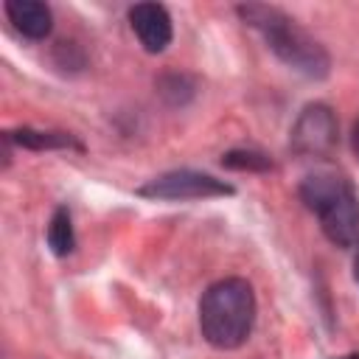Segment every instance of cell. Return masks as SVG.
Wrapping results in <instances>:
<instances>
[{
	"mask_svg": "<svg viewBox=\"0 0 359 359\" xmlns=\"http://www.w3.org/2000/svg\"><path fill=\"white\" fill-rule=\"evenodd\" d=\"M238 17L250 28H255L266 39L269 50L292 70L303 73L306 79L328 76L331 59L325 48L309 31H303L292 17H286L280 8L264 6V3H247V6H238Z\"/></svg>",
	"mask_w": 359,
	"mask_h": 359,
	"instance_id": "6da1fadb",
	"label": "cell"
},
{
	"mask_svg": "<svg viewBox=\"0 0 359 359\" xmlns=\"http://www.w3.org/2000/svg\"><path fill=\"white\" fill-rule=\"evenodd\" d=\"M255 323V292L244 278H224L208 286L199 300V331L219 351L241 348Z\"/></svg>",
	"mask_w": 359,
	"mask_h": 359,
	"instance_id": "7a4b0ae2",
	"label": "cell"
},
{
	"mask_svg": "<svg viewBox=\"0 0 359 359\" xmlns=\"http://www.w3.org/2000/svg\"><path fill=\"white\" fill-rule=\"evenodd\" d=\"M140 196L146 199H210V196H230L236 194V188L224 180H216L210 174H202V171H191V168H182V171H168V174H160L154 180H149L146 185L137 188Z\"/></svg>",
	"mask_w": 359,
	"mask_h": 359,
	"instance_id": "3957f363",
	"label": "cell"
},
{
	"mask_svg": "<svg viewBox=\"0 0 359 359\" xmlns=\"http://www.w3.org/2000/svg\"><path fill=\"white\" fill-rule=\"evenodd\" d=\"M289 143L303 157H328L337 146V115L328 104H309L297 115Z\"/></svg>",
	"mask_w": 359,
	"mask_h": 359,
	"instance_id": "277c9868",
	"label": "cell"
},
{
	"mask_svg": "<svg viewBox=\"0 0 359 359\" xmlns=\"http://www.w3.org/2000/svg\"><path fill=\"white\" fill-rule=\"evenodd\" d=\"M317 219L331 244L356 247L359 244V196H356L353 185L345 188L339 196H334L325 208H320Z\"/></svg>",
	"mask_w": 359,
	"mask_h": 359,
	"instance_id": "5b68a950",
	"label": "cell"
},
{
	"mask_svg": "<svg viewBox=\"0 0 359 359\" xmlns=\"http://www.w3.org/2000/svg\"><path fill=\"white\" fill-rule=\"evenodd\" d=\"M129 22H132V31L140 39L143 50L163 53L171 45L174 28H171V17H168L165 6H160V3H137V6L129 8Z\"/></svg>",
	"mask_w": 359,
	"mask_h": 359,
	"instance_id": "8992f818",
	"label": "cell"
},
{
	"mask_svg": "<svg viewBox=\"0 0 359 359\" xmlns=\"http://www.w3.org/2000/svg\"><path fill=\"white\" fill-rule=\"evenodd\" d=\"M6 14L14 22V28L28 39H45L53 28V14L39 0H8Z\"/></svg>",
	"mask_w": 359,
	"mask_h": 359,
	"instance_id": "52a82bcc",
	"label": "cell"
},
{
	"mask_svg": "<svg viewBox=\"0 0 359 359\" xmlns=\"http://www.w3.org/2000/svg\"><path fill=\"white\" fill-rule=\"evenodd\" d=\"M345 188H351V182H348L342 174H337V171H331V168H323V171H314V174H309V177L303 180V185H300V199L306 202V208H309L311 213H317V210L325 208L334 196H339Z\"/></svg>",
	"mask_w": 359,
	"mask_h": 359,
	"instance_id": "ba28073f",
	"label": "cell"
},
{
	"mask_svg": "<svg viewBox=\"0 0 359 359\" xmlns=\"http://www.w3.org/2000/svg\"><path fill=\"white\" fill-rule=\"evenodd\" d=\"M6 135H8V140H17L20 146L34 149V151H45V149H76V151H81V143L67 132H45V129L22 126V129L6 132Z\"/></svg>",
	"mask_w": 359,
	"mask_h": 359,
	"instance_id": "9c48e42d",
	"label": "cell"
},
{
	"mask_svg": "<svg viewBox=\"0 0 359 359\" xmlns=\"http://www.w3.org/2000/svg\"><path fill=\"white\" fill-rule=\"evenodd\" d=\"M48 247L53 255L65 258L76 247V233H73V219L67 208H56L50 222H48Z\"/></svg>",
	"mask_w": 359,
	"mask_h": 359,
	"instance_id": "30bf717a",
	"label": "cell"
},
{
	"mask_svg": "<svg viewBox=\"0 0 359 359\" xmlns=\"http://www.w3.org/2000/svg\"><path fill=\"white\" fill-rule=\"evenodd\" d=\"M222 165L233 168V171H269L272 160L252 149H233V151L222 154Z\"/></svg>",
	"mask_w": 359,
	"mask_h": 359,
	"instance_id": "8fae6325",
	"label": "cell"
},
{
	"mask_svg": "<svg viewBox=\"0 0 359 359\" xmlns=\"http://www.w3.org/2000/svg\"><path fill=\"white\" fill-rule=\"evenodd\" d=\"M160 93H163V95H174V104H182V101H185L182 95H191L194 87L188 84L185 76H165V79L160 81Z\"/></svg>",
	"mask_w": 359,
	"mask_h": 359,
	"instance_id": "7c38bea8",
	"label": "cell"
},
{
	"mask_svg": "<svg viewBox=\"0 0 359 359\" xmlns=\"http://www.w3.org/2000/svg\"><path fill=\"white\" fill-rule=\"evenodd\" d=\"M351 146H353V151L359 154V121L353 123V132H351Z\"/></svg>",
	"mask_w": 359,
	"mask_h": 359,
	"instance_id": "4fadbf2b",
	"label": "cell"
},
{
	"mask_svg": "<svg viewBox=\"0 0 359 359\" xmlns=\"http://www.w3.org/2000/svg\"><path fill=\"white\" fill-rule=\"evenodd\" d=\"M353 278L359 280V247H356V258H353Z\"/></svg>",
	"mask_w": 359,
	"mask_h": 359,
	"instance_id": "5bb4252c",
	"label": "cell"
},
{
	"mask_svg": "<svg viewBox=\"0 0 359 359\" xmlns=\"http://www.w3.org/2000/svg\"><path fill=\"white\" fill-rule=\"evenodd\" d=\"M337 359H359V353H348V356H337Z\"/></svg>",
	"mask_w": 359,
	"mask_h": 359,
	"instance_id": "9a60e30c",
	"label": "cell"
}]
</instances>
